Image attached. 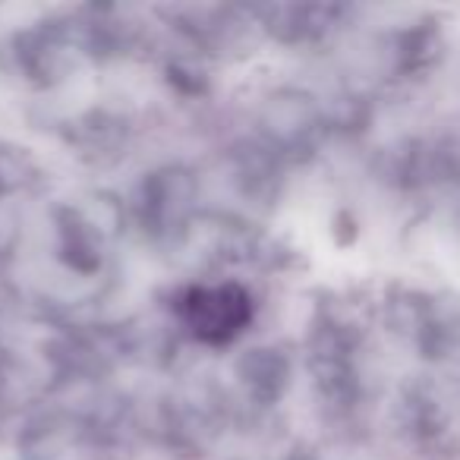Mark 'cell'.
I'll return each mask as SVG.
<instances>
[{"label":"cell","instance_id":"cell-1","mask_svg":"<svg viewBox=\"0 0 460 460\" xmlns=\"http://www.w3.org/2000/svg\"><path fill=\"white\" fill-rule=\"evenodd\" d=\"M180 319L192 338L205 344H224L237 338L252 319V300L237 284H215V288H190L177 303Z\"/></svg>","mask_w":460,"mask_h":460}]
</instances>
